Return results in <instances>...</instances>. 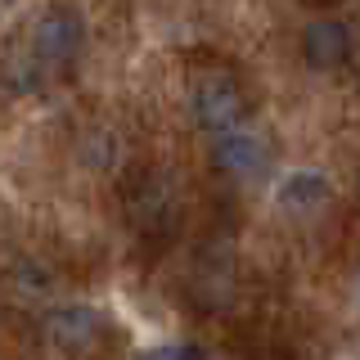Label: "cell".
Listing matches in <instances>:
<instances>
[{"mask_svg":"<svg viewBox=\"0 0 360 360\" xmlns=\"http://www.w3.org/2000/svg\"><path fill=\"white\" fill-rule=\"evenodd\" d=\"M324 198H329V180L320 172H292L284 185H279V202H284L288 212H315Z\"/></svg>","mask_w":360,"mask_h":360,"instance_id":"10","label":"cell"},{"mask_svg":"<svg viewBox=\"0 0 360 360\" xmlns=\"http://www.w3.org/2000/svg\"><path fill=\"white\" fill-rule=\"evenodd\" d=\"M302 5H320V9H329V5H338V0H302Z\"/></svg>","mask_w":360,"mask_h":360,"instance_id":"12","label":"cell"},{"mask_svg":"<svg viewBox=\"0 0 360 360\" xmlns=\"http://www.w3.org/2000/svg\"><path fill=\"white\" fill-rule=\"evenodd\" d=\"M356 54V37L342 18H315L302 32V59H307L315 72H338L347 68Z\"/></svg>","mask_w":360,"mask_h":360,"instance_id":"7","label":"cell"},{"mask_svg":"<svg viewBox=\"0 0 360 360\" xmlns=\"http://www.w3.org/2000/svg\"><path fill=\"white\" fill-rule=\"evenodd\" d=\"M239 297V270H234V252L225 239H212L194 252L185 279V302L198 315H225Z\"/></svg>","mask_w":360,"mask_h":360,"instance_id":"5","label":"cell"},{"mask_svg":"<svg viewBox=\"0 0 360 360\" xmlns=\"http://www.w3.org/2000/svg\"><path fill=\"white\" fill-rule=\"evenodd\" d=\"M266 167V140L252 131H230L217 135L212 144V172L221 176H257Z\"/></svg>","mask_w":360,"mask_h":360,"instance_id":"9","label":"cell"},{"mask_svg":"<svg viewBox=\"0 0 360 360\" xmlns=\"http://www.w3.org/2000/svg\"><path fill=\"white\" fill-rule=\"evenodd\" d=\"M86 50V18L72 5H45L27 27L0 50V86L9 95H37L63 82Z\"/></svg>","mask_w":360,"mask_h":360,"instance_id":"1","label":"cell"},{"mask_svg":"<svg viewBox=\"0 0 360 360\" xmlns=\"http://www.w3.org/2000/svg\"><path fill=\"white\" fill-rule=\"evenodd\" d=\"M230 347L239 360H302V342L284 320H248L230 333Z\"/></svg>","mask_w":360,"mask_h":360,"instance_id":"6","label":"cell"},{"mask_svg":"<svg viewBox=\"0 0 360 360\" xmlns=\"http://www.w3.org/2000/svg\"><path fill=\"white\" fill-rule=\"evenodd\" d=\"M140 360H202V347H194V342H167V347L144 352Z\"/></svg>","mask_w":360,"mask_h":360,"instance_id":"11","label":"cell"},{"mask_svg":"<svg viewBox=\"0 0 360 360\" xmlns=\"http://www.w3.org/2000/svg\"><path fill=\"white\" fill-rule=\"evenodd\" d=\"M189 112L207 135H230V131H243V117L252 112V104H248V90L234 72L202 68L189 82Z\"/></svg>","mask_w":360,"mask_h":360,"instance_id":"4","label":"cell"},{"mask_svg":"<svg viewBox=\"0 0 360 360\" xmlns=\"http://www.w3.org/2000/svg\"><path fill=\"white\" fill-rule=\"evenodd\" d=\"M117 207L127 230L140 243L144 262H158L180 234V185L167 167L135 162L117 180Z\"/></svg>","mask_w":360,"mask_h":360,"instance_id":"2","label":"cell"},{"mask_svg":"<svg viewBox=\"0 0 360 360\" xmlns=\"http://www.w3.org/2000/svg\"><path fill=\"white\" fill-rule=\"evenodd\" d=\"M9 5H14V0H0V14H5V9H9Z\"/></svg>","mask_w":360,"mask_h":360,"instance_id":"13","label":"cell"},{"mask_svg":"<svg viewBox=\"0 0 360 360\" xmlns=\"http://www.w3.org/2000/svg\"><path fill=\"white\" fill-rule=\"evenodd\" d=\"M5 284L18 297H50L59 288V266L50 262V252H37V248H9Z\"/></svg>","mask_w":360,"mask_h":360,"instance_id":"8","label":"cell"},{"mask_svg":"<svg viewBox=\"0 0 360 360\" xmlns=\"http://www.w3.org/2000/svg\"><path fill=\"white\" fill-rule=\"evenodd\" d=\"M37 333H41V347L54 360H104V352L112 347V338H117L108 315L95 311V307H82V302L45 311Z\"/></svg>","mask_w":360,"mask_h":360,"instance_id":"3","label":"cell"}]
</instances>
